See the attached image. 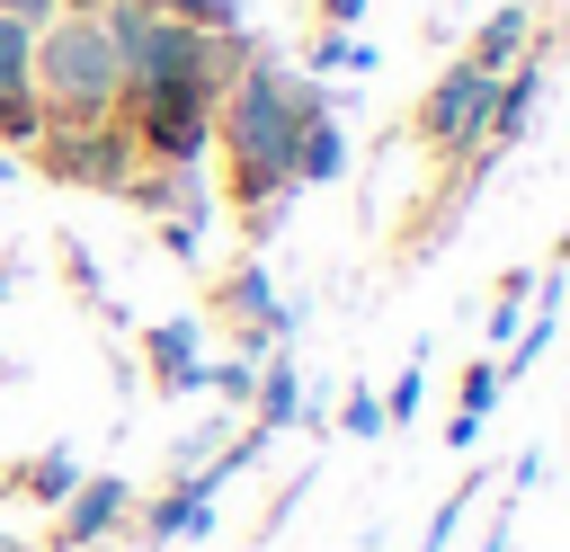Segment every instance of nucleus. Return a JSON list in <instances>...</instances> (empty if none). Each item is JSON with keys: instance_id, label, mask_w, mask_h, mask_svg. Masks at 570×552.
Here are the masks:
<instances>
[{"instance_id": "f257e3e1", "label": "nucleus", "mask_w": 570, "mask_h": 552, "mask_svg": "<svg viewBox=\"0 0 570 552\" xmlns=\"http://www.w3.org/2000/svg\"><path fill=\"white\" fill-rule=\"evenodd\" d=\"M321 107H330V89L321 80H294L276 53H249L214 89V125H223V160H232V205H249L267 223L294 196V134Z\"/></svg>"}, {"instance_id": "f03ea898", "label": "nucleus", "mask_w": 570, "mask_h": 552, "mask_svg": "<svg viewBox=\"0 0 570 552\" xmlns=\"http://www.w3.org/2000/svg\"><path fill=\"white\" fill-rule=\"evenodd\" d=\"M27 80H36V98H45V125H107V116L125 107L116 36H107V18H80V9H53V18L36 27Z\"/></svg>"}, {"instance_id": "7ed1b4c3", "label": "nucleus", "mask_w": 570, "mask_h": 552, "mask_svg": "<svg viewBox=\"0 0 570 552\" xmlns=\"http://www.w3.org/2000/svg\"><path fill=\"white\" fill-rule=\"evenodd\" d=\"M134 142L169 169H196L214 142V89L205 80H169V89H134Z\"/></svg>"}, {"instance_id": "20e7f679", "label": "nucleus", "mask_w": 570, "mask_h": 552, "mask_svg": "<svg viewBox=\"0 0 570 552\" xmlns=\"http://www.w3.org/2000/svg\"><path fill=\"white\" fill-rule=\"evenodd\" d=\"M27 151H36V169L62 178V187H107V196L134 187V178H125V169H134V134H125L116 116H107V125H45Z\"/></svg>"}, {"instance_id": "39448f33", "label": "nucleus", "mask_w": 570, "mask_h": 552, "mask_svg": "<svg viewBox=\"0 0 570 552\" xmlns=\"http://www.w3.org/2000/svg\"><path fill=\"white\" fill-rule=\"evenodd\" d=\"M490 71H472V62H445L436 80H428V98H419V142L428 151H472L481 142V125H490Z\"/></svg>"}, {"instance_id": "423d86ee", "label": "nucleus", "mask_w": 570, "mask_h": 552, "mask_svg": "<svg viewBox=\"0 0 570 552\" xmlns=\"http://www.w3.org/2000/svg\"><path fill=\"white\" fill-rule=\"evenodd\" d=\"M125 507H134V481H116V472H80V481L62 490V525H53V543H62V552H89V543H107V534L125 525Z\"/></svg>"}, {"instance_id": "0eeeda50", "label": "nucleus", "mask_w": 570, "mask_h": 552, "mask_svg": "<svg viewBox=\"0 0 570 552\" xmlns=\"http://www.w3.org/2000/svg\"><path fill=\"white\" fill-rule=\"evenodd\" d=\"M214 312H223V321H240V329H267V338H285V329H294V312L276 303V276H267L258 258H240L232 276H214Z\"/></svg>"}, {"instance_id": "6e6552de", "label": "nucleus", "mask_w": 570, "mask_h": 552, "mask_svg": "<svg viewBox=\"0 0 570 552\" xmlns=\"http://www.w3.org/2000/svg\"><path fill=\"white\" fill-rule=\"evenodd\" d=\"M214 525V481L205 472H178V490H160L151 507H142V543H187V534H205Z\"/></svg>"}, {"instance_id": "1a4fd4ad", "label": "nucleus", "mask_w": 570, "mask_h": 552, "mask_svg": "<svg viewBox=\"0 0 570 552\" xmlns=\"http://www.w3.org/2000/svg\"><path fill=\"white\" fill-rule=\"evenodd\" d=\"M142 365H151V383L160 392H205V356H196V321H160L151 338H142Z\"/></svg>"}, {"instance_id": "9d476101", "label": "nucleus", "mask_w": 570, "mask_h": 552, "mask_svg": "<svg viewBox=\"0 0 570 552\" xmlns=\"http://www.w3.org/2000/svg\"><path fill=\"white\" fill-rule=\"evenodd\" d=\"M525 36H534V18H525V0H499V18H481V27H472V53H463V62L499 80V71H508V62L525 53Z\"/></svg>"}, {"instance_id": "9b49d317", "label": "nucleus", "mask_w": 570, "mask_h": 552, "mask_svg": "<svg viewBox=\"0 0 570 552\" xmlns=\"http://www.w3.org/2000/svg\"><path fill=\"white\" fill-rule=\"evenodd\" d=\"M347 169V142H338V125H330V107L321 116H303V134H294V187H321V178H338Z\"/></svg>"}, {"instance_id": "f8f14e48", "label": "nucleus", "mask_w": 570, "mask_h": 552, "mask_svg": "<svg viewBox=\"0 0 570 552\" xmlns=\"http://www.w3.org/2000/svg\"><path fill=\"white\" fill-rule=\"evenodd\" d=\"M285 418H303V383H294V365L276 356V365H258V374H249V427H267V436H276Z\"/></svg>"}, {"instance_id": "ddd939ff", "label": "nucleus", "mask_w": 570, "mask_h": 552, "mask_svg": "<svg viewBox=\"0 0 570 552\" xmlns=\"http://www.w3.org/2000/svg\"><path fill=\"white\" fill-rule=\"evenodd\" d=\"M80 481V463H71V445H53V454H36L27 472H9V490L18 499H45V507H62V490Z\"/></svg>"}, {"instance_id": "4468645a", "label": "nucleus", "mask_w": 570, "mask_h": 552, "mask_svg": "<svg viewBox=\"0 0 570 552\" xmlns=\"http://www.w3.org/2000/svg\"><path fill=\"white\" fill-rule=\"evenodd\" d=\"M45 134V98H36V80H18V89H0V142H36Z\"/></svg>"}, {"instance_id": "2eb2a0df", "label": "nucleus", "mask_w": 570, "mask_h": 552, "mask_svg": "<svg viewBox=\"0 0 570 552\" xmlns=\"http://www.w3.org/2000/svg\"><path fill=\"white\" fill-rule=\"evenodd\" d=\"M312 71H374V45H356L347 27H330V36L312 45Z\"/></svg>"}, {"instance_id": "dca6fc26", "label": "nucleus", "mask_w": 570, "mask_h": 552, "mask_svg": "<svg viewBox=\"0 0 570 552\" xmlns=\"http://www.w3.org/2000/svg\"><path fill=\"white\" fill-rule=\"evenodd\" d=\"M142 9H160V18H187V27H205V36L240 27V9H232V0H142Z\"/></svg>"}, {"instance_id": "f3484780", "label": "nucleus", "mask_w": 570, "mask_h": 552, "mask_svg": "<svg viewBox=\"0 0 570 552\" xmlns=\"http://www.w3.org/2000/svg\"><path fill=\"white\" fill-rule=\"evenodd\" d=\"M249 374H258L249 356H223V365H205V392H214L223 410H249Z\"/></svg>"}, {"instance_id": "a211bd4d", "label": "nucleus", "mask_w": 570, "mask_h": 552, "mask_svg": "<svg viewBox=\"0 0 570 552\" xmlns=\"http://www.w3.org/2000/svg\"><path fill=\"white\" fill-rule=\"evenodd\" d=\"M419 392H428V356H410V365H401V383L383 392V427H410V410H419Z\"/></svg>"}, {"instance_id": "6ab92c4d", "label": "nucleus", "mask_w": 570, "mask_h": 552, "mask_svg": "<svg viewBox=\"0 0 570 552\" xmlns=\"http://www.w3.org/2000/svg\"><path fill=\"white\" fill-rule=\"evenodd\" d=\"M472 499H481V481H463V490H445V507H436V516H428V534H419V552H445V543H454V525H463V507H472Z\"/></svg>"}, {"instance_id": "aec40b11", "label": "nucleus", "mask_w": 570, "mask_h": 552, "mask_svg": "<svg viewBox=\"0 0 570 552\" xmlns=\"http://www.w3.org/2000/svg\"><path fill=\"white\" fill-rule=\"evenodd\" d=\"M27 53H36V27L27 18H0V89L27 80Z\"/></svg>"}, {"instance_id": "412c9836", "label": "nucleus", "mask_w": 570, "mask_h": 552, "mask_svg": "<svg viewBox=\"0 0 570 552\" xmlns=\"http://www.w3.org/2000/svg\"><path fill=\"white\" fill-rule=\"evenodd\" d=\"M338 427H347V436H383V401H374L365 383H347V392H338Z\"/></svg>"}, {"instance_id": "4be33fe9", "label": "nucleus", "mask_w": 570, "mask_h": 552, "mask_svg": "<svg viewBox=\"0 0 570 552\" xmlns=\"http://www.w3.org/2000/svg\"><path fill=\"white\" fill-rule=\"evenodd\" d=\"M499 392H508V374H499V365L481 356V365L463 374V410H472V418H490V410H499Z\"/></svg>"}, {"instance_id": "5701e85b", "label": "nucleus", "mask_w": 570, "mask_h": 552, "mask_svg": "<svg viewBox=\"0 0 570 552\" xmlns=\"http://www.w3.org/2000/svg\"><path fill=\"white\" fill-rule=\"evenodd\" d=\"M160 249H169V258H187V267H196V223H187V214H178V223H169V231H160Z\"/></svg>"}, {"instance_id": "b1692460", "label": "nucleus", "mask_w": 570, "mask_h": 552, "mask_svg": "<svg viewBox=\"0 0 570 552\" xmlns=\"http://www.w3.org/2000/svg\"><path fill=\"white\" fill-rule=\"evenodd\" d=\"M445 445H454V454H472V445H481V418H472V410H454V418H445Z\"/></svg>"}, {"instance_id": "393cba45", "label": "nucleus", "mask_w": 570, "mask_h": 552, "mask_svg": "<svg viewBox=\"0 0 570 552\" xmlns=\"http://www.w3.org/2000/svg\"><path fill=\"white\" fill-rule=\"evenodd\" d=\"M0 18H27V27H45V18H53V0H0Z\"/></svg>"}, {"instance_id": "a878e982", "label": "nucleus", "mask_w": 570, "mask_h": 552, "mask_svg": "<svg viewBox=\"0 0 570 552\" xmlns=\"http://www.w3.org/2000/svg\"><path fill=\"white\" fill-rule=\"evenodd\" d=\"M321 9H330V27H356L365 18V0H321Z\"/></svg>"}, {"instance_id": "bb28decb", "label": "nucleus", "mask_w": 570, "mask_h": 552, "mask_svg": "<svg viewBox=\"0 0 570 552\" xmlns=\"http://www.w3.org/2000/svg\"><path fill=\"white\" fill-rule=\"evenodd\" d=\"M53 9H80V18H98V9H107V0H53Z\"/></svg>"}, {"instance_id": "cd10ccee", "label": "nucleus", "mask_w": 570, "mask_h": 552, "mask_svg": "<svg viewBox=\"0 0 570 552\" xmlns=\"http://www.w3.org/2000/svg\"><path fill=\"white\" fill-rule=\"evenodd\" d=\"M0 552H36V543H0Z\"/></svg>"}, {"instance_id": "c85d7f7f", "label": "nucleus", "mask_w": 570, "mask_h": 552, "mask_svg": "<svg viewBox=\"0 0 570 552\" xmlns=\"http://www.w3.org/2000/svg\"><path fill=\"white\" fill-rule=\"evenodd\" d=\"M0 294H9V267H0Z\"/></svg>"}]
</instances>
